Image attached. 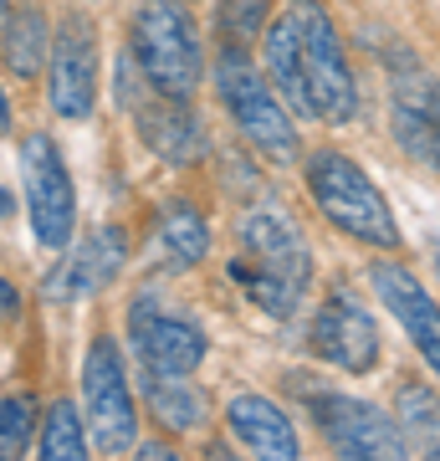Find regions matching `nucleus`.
<instances>
[{
  "label": "nucleus",
  "mask_w": 440,
  "mask_h": 461,
  "mask_svg": "<svg viewBox=\"0 0 440 461\" xmlns=\"http://www.w3.org/2000/svg\"><path fill=\"white\" fill-rule=\"evenodd\" d=\"M139 118V139H144L154 154H159L164 165H195L200 154H205V123L195 118L190 98H164L148 87V98H123Z\"/></svg>",
  "instance_id": "nucleus-15"
},
{
  "label": "nucleus",
  "mask_w": 440,
  "mask_h": 461,
  "mask_svg": "<svg viewBox=\"0 0 440 461\" xmlns=\"http://www.w3.org/2000/svg\"><path fill=\"white\" fill-rule=\"evenodd\" d=\"M0 133H11V103H5V87H0Z\"/></svg>",
  "instance_id": "nucleus-25"
},
{
  "label": "nucleus",
  "mask_w": 440,
  "mask_h": 461,
  "mask_svg": "<svg viewBox=\"0 0 440 461\" xmlns=\"http://www.w3.org/2000/svg\"><path fill=\"white\" fill-rule=\"evenodd\" d=\"M215 93H220V108L230 113V123L246 133V144H256L272 165H292L302 154V139H297L287 103L277 98V87L266 83V72L246 57V47H220V57H215Z\"/></svg>",
  "instance_id": "nucleus-4"
},
{
  "label": "nucleus",
  "mask_w": 440,
  "mask_h": 461,
  "mask_svg": "<svg viewBox=\"0 0 440 461\" xmlns=\"http://www.w3.org/2000/svg\"><path fill=\"white\" fill-rule=\"evenodd\" d=\"M369 282H374L379 303L394 313V323L405 329V339L415 344V354L440 379V303H436V293H425L420 277L400 262H374L369 267Z\"/></svg>",
  "instance_id": "nucleus-14"
},
{
  "label": "nucleus",
  "mask_w": 440,
  "mask_h": 461,
  "mask_svg": "<svg viewBox=\"0 0 440 461\" xmlns=\"http://www.w3.org/2000/svg\"><path fill=\"white\" fill-rule=\"evenodd\" d=\"M21 180H26V215H31L36 241L47 251L72 247L77 190H72L67 159H62V149L51 144V133H26V144H21Z\"/></svg>",
  "instance_id": "nucleus-7"
},
{
  "label": "nucleus",
  "mask_w": 440,
  "mask_h": 461,
  "mask_svg": "<svg viewBox=\"0 0 440 461\" xmlns=\"http://www.w3.org/2000/svg\"><path fill=\"white\" fill-rule=\"evenodd\" d=\"M21 313V293L11 277H0V323H11V318Z\"/></svg>",
  "instance_id": "nucleus-24"
},
{
  "label": "nucleus",
  "mask_w": 440,
  "mask_h": 461,
  "mask_svg": "<svg viewBox=\"0 0 440 461\" xmlns=\"http://www.w3.org/2000/svg\"><path fill=\"white\" fill-rule=\"evenodd\" d=\"M390 133L415 165L440 175V77L425 72L409 51L390 77Z\"/></svg>",
  "instance_id": "nucleus-9"
},
{
  "label": "nucleus",
  "mask_w": 440,
  "mask_h": 461,
  "mask_svg": "<svg viewBox=\"0 0 440 461\" xmlns=\"http://www.w3.org/2000/svg\"><path fill=\"white\" fill-rule=\"evenodd\" d=\"M87 446H93V436H87V420L77 415V405L72 400H57L41 415V426H36V451H41V461H82Z\"/></svg>",
  "instance_id": "nucleus-20"
},
{
  "label": "nucleus",
  "mask_w": 440,
  "mask_h": 461,
  "mask_svg": "<svg viewBox=\"0 0 440 461\" xmlns=\"http://www.w3.org/2000/svg\"><path fill=\"white\" fill-rule=\"evenodd\" d=\"M11 211H16V200H11V190H0V221H11Z\"/></svg>",
  "instance_id": "nucleus-27"
},
{
  "label": "nucleus",
  "mask_w": 440,
  "mask_h": 461,
  "mask_svg": "<svg viewBox=\"0 0 440 461\" xmlns=\"http://www.w3.org/2000/svg\"><path fill=\"white\" fill-rule=\"evenodd\" d=\"M144 395L154 420L164 430H175V436H195L211 420V400L190 375H144Z\"/></svg>",
  "instance_id": "nucleus-17"
},
{
  "label": "nucleus",
  "mask_w": 440,
  "mask_h": 461,
  "mask_svg": "<svg viewBox=\"0 0 440 461\" xmlns=\"http://www.w3.org/2000/svg\"><path fill=\"white\" fill-rule=\"evenodd\" d=\"M47 51H51V32H47V16L36 5H21L5 16L0 26V62L16 83H31L47 72Z\"/></svg>",
  "instance_id": "nucleus-18"
},
{
  "label": "nucleus",
  "mask_w": 440,
  "mask_h": 461,
  "mask_svg": "<svg viewBox=\"0 0 440 461\" xmlns=\"http://www.w3.org/2000/svg\"><path fill=\"white\" fill-rule=\"evenodd\" d=\"M226 426H230V436H236L246 451H256V456H272V461L302 456V441H297L292 420H287L282 405H272L266 395H230Z\"/></svg>",
  "instance_id": "nucleus-16"
},
{
  "label": "nucleus",
  "mask_w": 440,
  "mask_h": 461,
  "mask_svg": "<svg viewBox=\"0 0 440 461\" xmlns=\"http://www.w3.org/2000/svg\"><path fill=\"white\" fill-rule=\"evenodd\" d=\"M312 420L323 430V441L338 456H359V461H390V456H409V441L400 420L384 415L369 400L354 395H312Z\"/></svg>",
  "instance_id": "nucleus-10"
},
{
  "label": "nucleus",
  "mask_w": 440,
  "mask_h": 461,
  "mask_svg": "<svg viewBox=\"0 0 440 461\" xmlns=\"http://www.w3.org/2000/svg\"><path fill=\"white\" fill-rule=\"evenodd\" d=\"M123 262H129V230L98 226L87 230L77 247H62V262L47 272L41 293H47V303H82V297L103 293L123 272Z\"/></svg>",
  "instance_id": "nucleus-13"
},
{
  "label": "nucleus",
  "mask_w": 440,
  "mask_h": 461,
  "mask_svg": "<svg viewBox=\"0 0 440 461\" xmlns=\"http://www.w3.org/2000/svg\"><path fill=\"white\" fill-rule=\"evenodd\" d=\"M308 344L318 359H328L343 375H369L379 364V323L348 287H333L323 297V308L312 313Z\"/></svg>",
  "instance_id": "nucleus-12"
},
{
  "label": "nucleus",
  "mask_w": 440,
  "mask_h": 461,
  "mask_svg": "<svg viewBox=\"0 0 440 461\" xmlns=\"http://www.w3.org/2000/svg\"><path fill=\"white\" fill-rule=\"evenodd\" d=\"M159 241L175 267H195L211 251V226H205V215L190 200H169L159 211Z\"/></svg>",
  "instance_id": "nucleus-19"
},
{
  "label": "nucleus",
  "mask_w": 440,
  "mask_h": 461,
  "mask_svg": "<svg viewBox=\"0 0 440 461\" xmlns=\"http://www.w3.org/2000/svg\"><path fill=\"white\" fill-rule=\"evenodd\" d=\"M129 333H133V354L144 364V375H195L205 348H211V339H205V329L195 318L169 313L148 287L133 297Z\"/></svg>",
  "instance_id": "nucleus-8"
},
{
  "label": "nucleus",
  "mask_w": 440,
  "mask_h": 461,
  "mask_svg": "<svg viewBox=\"0 0 440 461\" xmlns=\"http://www.w3.org/2000/svg\"><path fill=\"white\" fill-rule=\"evenodd\" d=\"M287 16L297 26V57H302V77L312 93V113L343 129L359 118V83H354V67L343 51V36L333 26L323 0H292Z\"/></svg>",
  "instance_id": "nucleus-5"
},
{
  "label": "nucleus",
  "mask_w": 440,
  "mask_h": 461,
  "mask_svg": "<svg viewBox=\"0 0 440 461\" xmlns=\"http://www.w3.org/2000/svg\"><path fill=\"white\" fill-rule=\"evenodd\" d=\"M302 180H308L312 200H318V211L333 230L354 236L364 247L400 251V221H394L384 190L369 180V169L359 159H348L338 149H318L302 165Z\"/></svg>",
  "instance_id": "nucleus-2"
},
{
  "label": "nucleus",
  "mask_w": 440,
  "mask_h": 461,
  "mask_svg": "<svg viewBox=\"0 0 440 461\" xmlns=\"http://www.w3.org/2000/svg\"><path fill=\"white\" fill-rule=\"evenodd\" d=\"M36 441V400L31 395H0V461L26 456Z\"/></svg>",
  "instance_id": "nucleus-22"
},
{
  "label": "nucleus",
  "mask_w": 440,
  "mask_h": 461,
  "mask_svg": "<svg viewBox=\"0 0 440 461\" xmlns=\"http://www.w3.org/2000/svg\"><path fill=\"white\" fill-rule=\"evenodd\" d=\"M394 420H400V430H405V441L415 446H430L440 430V400L430 384H420V379H405L400 390H394Z\"/></svg>",
  "instance_id": "nucleus-21"
},
{
  "label": "nucleus",
  "mask_w": 440,
  "mask_h": 461,
  "mask_svg": "<svg viewBox=\"0 0 440 461\" xmlns=\"http://www.w3.org/2000/svg\"><path fill=\"white\" fill-rule=\"evenodd\" d=\"M144 456H148V461H169L175 451H169V446H144Z\"/></svg>",
  "instance_id": "nucleus-26"
},
{
  "label": "nucleus",
  "mask_w": 440,
  "mask_h": 461,
  "mask_svg": "<svg viewBox=\"0 0 440 461\" xmlns=\"http://www.w3.org/2000/svg\"><path fill=\"white\" fill-rule=\"evenodd\" d=\"M82 405H87V436L108 456L129 451L139 441V411H133L129 369L108 333H98L82 354Z\"/></svg>",
  "instance_id": "nucleus-6"
},
{
  "label": "nucleus",
  "mask_w": 440,
  "mask_h": 461,
  "mask_svg": "<svg viewBox=\"0 0 440 461\" xmlns=\"http://www.w3.org/2000/svg\"><path fill=\"white\" fill-rule=\"evenodd\" d=\"M230 277L246 287V297L261 313L292 318L312 287V251L302 230L277 205H256L241 215V257H230Z\"/></svg>",
  "instance_id": "nucleus-1"
},
{
  "label": "nucleus",
  "mask_w": 440,
  "mask_h": 461,
  "mask_svg": "<svg viewBox=\"0 0 440 461\" xmlns=\"http://www.w3.org/2000/svg\"><path fill=\"white\" fill-rule=\"evenodd\" d=\"M5 16H11V0H0V26H5Z\"/></svg>",
  "instance_id": "nucleus-28"
},
{
  "label": "nucleus",
  "mask_w": 440,
  "mask_h": 461,
  "mask_svg": "<svg viewBox=\"0 0 440 461\" xmlns=\"http://www.w3.org/2000/svg\"><path fill=\"white\" fill-rule=\"evenodd\" d=\"M215 26L226 36V47H251L266 32V0H220L215 5Z\"/></svg>",
  "instance_id": "nucleus-23"
},
{
  "label": "nucleus",
  "mask_w": 440,
  "mask_h": 461,
  "mask_svg": "<svg viewBox=\"0 0 440 461\" xmlns=\"http://www.w3.org/2000/svg\"><path fill=\"white\" fill-rule=\"evenodd\" d=\"M436 277H440V247H436Z\"/></svg>",
  "instance_id": "nucleus-30"
},
{
  "label": "nucleus",
  "mask_w": 440,
  "mask_h": 461,
  "mask_svg": "<svg viewBox=\"0 0 440 461\" xmlns=\"http://www.w3.org/2000/svg\"><path fill=\"white\" fill-rule=\"evenodd\" d=\"M47 103L57 118H87L98 108V32L72 11L47 51Z\"/></svg>",
  "instance_id": "nucleus-11"
},
{
  "label": "nucleus",
  "mask_w": 440,
  "mask_h": 461,
  "mask_svg": "<svg viewBox=\"0 0 440 461\" xmlns=\"http://www.w3.org/2000/svg\"><path fill=\"white\" fill-rule=\"evenodd\" d=\"M129 57L154 93L195 98L205 57H200V32L190 5L184 0H139L129 21Z\"/></svg>",
  "instance_id": "nucleus-3"
},
{
  "label": "nucleus",
  "mask_w": 440,
  "mask_h": 461,
  "mask_svg": "<svg viewBox=\"0 0 440 461\" xmlns=\"http://www.w3.org/2000/svg\"><path fill=\"white\" fill-rule=\"evenodd\" d=\"M425 451H430V456H440V441H430V446H425Z\"/></svg>",
  "instance_id": "nucleus-29"
}]
</instances>
